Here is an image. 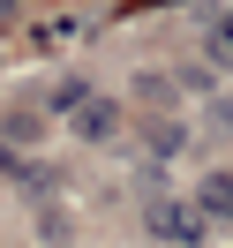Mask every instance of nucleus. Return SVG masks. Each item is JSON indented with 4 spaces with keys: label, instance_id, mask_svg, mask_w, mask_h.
<instances>
[{
    "label": "nucleus",
    "instance_id": "nucleus-2",
    "mask_svg": "<svg viewBox=\"0 0 233 248\" xmlns=\"http://www.w3.org/2000/svg\"><path fill=\"white\" fill-rule=\"evenodd\" d=\"M203 211L233 218V181H226V173H218V181H203Z\"/></svg>",
    "mask_w": 233,
    "mask_h": 248
},
{
    "label": "nucleus",
    "instance_id": "nucleus-1",
    "mask_svg": "<svg viewBox=\"0 0 233 248\" xmlns=\"http://www.w3.org/2000/svg\"><path fill=\"white\" fill-rule=\"evenodd\" d=\"M151 226L166 233V241H188V233H196V218H188L181 203H158V211H151Z\"/></svg>",
    "mask_w": 233,
    "mask_h": 248
},
{
    "label": "nucleus",
    "instance_id": "nucleus-3",
    "mask_svg": "<svg viewBox=\"0 0 233 248\" xmlns=\"http://www.w3.org/2000/svg\"><path fill=\"white\" fill-rule=\"evenodd\" d=\"M211 61H226V68H233V16H226V23H211Z\"/></svg>",
    "mask_w": 233,
    "mask_h": 248
}]
</instances>
